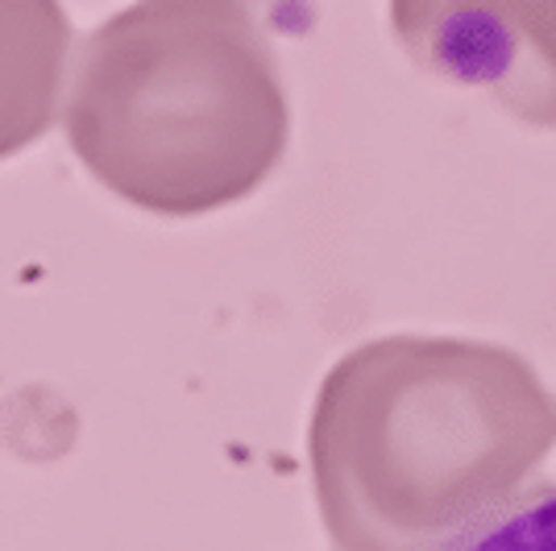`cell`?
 Instances as JSON below:
<instances>
[{"mask_svg": "<svg viewBox=\"0 0 556 551\" xmlns=\"http://www.w3.org/2000/svg\"><path fill=\"white\" fill-rule=\"evenodd\" d=\"M63 125L125 204L208 212L262 166V67L225 0H138L84 42Z\"/></svg>", "mask_w": 556, "mask_h": 551, "instance_id": "cell-1", "label": "cell"}, {"mask_svg": "<svg viewBox=\"0 0 556 551\" xmlns=\"http://www.w3.org/2000/svg\"><path fill=\"white\" fill-rule=\"evenodd\" d=\"M71 25L59 0H0V158L42 138L71 88Z\"/></svg>", "mask_w": 556, "mask_h": 551, "instance_id": "cell-2", "label": "cell"}, {"mask_svg": "<svg viewBox=\"0 0 556 551\" xmlns=\"http://www.w3.org/2000/svg\"><path fill=\"white\" fill-rule=\"evenodd\" d=\"M432 551H556V485L482 505Z\"/></svg>", "mask_w": 556, "mask_h": 551, "instance_id": "cell-3", "label": "cell"}]
</instances>
